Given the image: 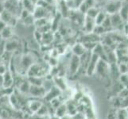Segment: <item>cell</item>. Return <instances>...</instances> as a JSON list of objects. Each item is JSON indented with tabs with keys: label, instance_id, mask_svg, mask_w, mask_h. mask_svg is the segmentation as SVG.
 Segmentation results:
<instances>
[{
	"label": "cell",
	"instance_id": "29",
	"mask_svg": "<svg viewBox=\"0 0 128 119\" xmlns=\"http://www.w3.org/2000/svg\"><path fill=\"white\" fill-rule=\"evenodd\" d=\"M7 70V68H6V65L2 63H0V74L3 75L4 73L6 72V71Z\"/></svg>",
	"mask_w": 128,
	"mask_h": 119
},
{
	"label": "cell",
	"instance_id": "21",
	"mask_svg": "<svg viewBox=\"0 0 128 119\" xmlns=\"http://www.w3.org/2000/svg\"><path fill=\"white\" fill-rule=\"evenodd\" d=\"M30 84L34 86H44L46 78L44 77H27Z\"/></svg>",
	"mask_w": 128,
	"mask_h": 119
},
{
	"label": "cell",
	"instance_id": "28",
	"mask_svg": "<svg viewBox=\"0 0 128 119\" xmlns=\"http://www.w3.org/2000/svg\"><path fill=\"white\" fill-rule=\"evenodd\" d=\"M42 36H43V33H41L39 30H38L37 29H35V31L34 33V40L36 41L37 43L38 44H42Z\"/></svg>",
	"mask_w": 128,
	"mask_h": 119
},
{
	"label": "cell",
	"instance_id": "14",
	"mask_svg": "<svg viewBox=\"0 0 128 119\" xmlns=\"http://www.w3.org/2000/svg\"><path fill=\"white\" fill-rule=\"evenodd\" d=\"M66 107H67V111H68V115L69 116H73L78 112V103L76 100L74 99H68L66 101Z\"/></svg>",
	"mask_w": 128,
	"mask_h": 119
},
{
	"label": "cell",
	"instance_id": "32",
	"mask_svg": "<svg viewBox=\"0 0 128 119\" xmlns=\"http://www.w3.org/2000/svg\"><path fill=\"white\" fill-rule=\"evenodd\" d=\"M108 0H96V6L98 5L99 3H104V4Z\"/></svg>",
	"mask_w": 128,
	"mask_h": 119
},
{
	"label": "cell",
	"instance_id": "25",
	"mask_svg": "<svg viewBox=\"0 0 128 119\" xmlns=\"http://www.w3.org/2000/svg\"><path fill=\"white\" fill-rule=\"evenodd\" d=\"M20 21H21V22L26 26H31V25H34L35 17L33 15V14H30L28 17H25L24 19L20 20Z\"/></svg>",
	"mask_w": 128,
	"mask_h": 119
},
{
	"label": "cell",
	"instance_id": "4",
	"mask_svg": "<svg viewBox=\"0 0 128 119\" xmlns=\"http://www.w3.org/2000/svg\"><path fill=\"white\" fill-rule=\"evenodd\" d=\"M95 74L101 78H107L110 75V64L104 60H100L97 64Z\"/></svg>",
	"mask_w": 128,
	"mask_h": 119
},
{
	"label": "cell",
	"instance_id": "15",
	"mask_svg": "<svg viewBox=\"0 0 128 119\" xmlns=\"http://www.w3.org/2000/svg\"><path fill=\"white\" fill-rule=\"evenodd\" d=\"M52 81H54V85L58 87L60 91H64L65 90L68 89V85L63 76H54L52 77Z\"/></svg>",
	"mask_w": 128,
	"mask_h": 119
},
{
	"label": "cell",
	"instance_id": "38",
	"mask_svg": "<svg viewBox=\"0 0 128 119\" xmlns=\"http://www.w3.org/2000/svg\"><path fill=\"white\" fill-rule=\"evenodd\" d=\"M0 119H2V118H1V116H0Z\"/></svg>",
	"mask_w": 128,
	"mask_h": 119
},
{
	"label": "cell",
	"instance_id": "18",
	"mask_svg": "<svg viewBox=\"0 0 128 119\" xmlns=\"http://www.w3.org/2000/svg\"><path fill=\"white\" fill-rule=\"evenodd\" d=\"M54 42V32L48 31L43 33L41 45H52Z\"/></svg>",
	"mask_w": 128,
	"mask_h": 119
},
{
	"label": "cell",
	"instance_id": "26",
	"mask_svg": "<svg viewBox=\"0 0 128 119\" xmlns=\"http://www.w3.org/2000/svg\"><path fill=\"white\" fill-rule=\"evenodd\" d=\"M93 33H96V34H97V35H99V36L101 37V36H103V35H104V34H106V33H108V31L104 27V26H103L102 25H96V27H95V29H94V30H93Z\"/></svg>",
	"mask_w": 128,
	"mask_h": 119
},
{
	"label": "cell",
	"instance_id": "6",
	"mask_svg": "<svg viewBox=\"0 0 128 119\" xmlns=\"http://www.w3.org/2000/svg\"><path fill=\"white\" fill-rule=\"evenodd\" d=\"M100 60V56L92 52L91 58H90V60H89V62H88V64L86 68V74L88 76H92L95 74L96 66H97V64H98Z\"/></svg>",
	"mask_w": 128,
	"mask_h": 119
},
{
	"label": "cell",
	"instance_id": "39",
	"mask_svg": "<svg viewBox=\"0 0 128 119\" xmlns=\"http://www.w3.org/2000/svg\"><path fill=\"white\" fill-rule=\"evenodd\" d=\"M19 1H22V0H19Z\"/></svg>",
	"mask_w": 128,
	"mask_h": 119
},
{
	"label": "cell",
	"instance_id": "8",
	"mask_svg": "<svg viewBox=\"0 0 128 119\" xmlns=\"http://www.w3.org/2000/svg\"><path fill=\"white\" fill-rule=\"evenodd\" d=\"M20 47V41L18 39L10 38L5 41V45H4V51L11 52V53H16L18 49Z\"/></svg>",
	"mask_w": 128,
	"mask_h": 119
},
{
	"label": "cell",
	"instance_id": "35",
	"mask_svg": "<svg viewBox=\"0 0 128 119\" xmlns=\"http://www.w3.org/2000/svg\"><path fill=\"white\" fill-rule=\"evenodd\" d=\"M85 119H95V118H85Z\"/></svg>",
	"mask_w": 128,
	"mask_h": 119
},
{
	"label": "cell",
	"instance_id": "27",
	"mask_svg": "<svg viewBox=\"0 0 128 119\" xmlns=\"http://www.w3.org/2000/svg\"><path fill=\"white\" fill-rule=\"evenodd\" d=\"M118 72H120V75L122 74H128V65L126 63L123 62H118L117 64Z\"/></svg>",
	"mask_w": 128,
	"mask_h": 119
},
{
	"label": "cell",
	"instance_id": "3",
	"mask_svg": "<svg viewBox=\"0 0 128 119\" xmlns=\"http://www.w3.org/2000/svg\"><path fill=\"white\" fill-rule=\"evenodd\" d=\"M80 56H77L74 54L71 55V57L69 58L68 64V72L71 76H75L80 69Z\"/></svg>",
	"mask_w": 128,
	"mask_h": 119
},
{
	"label": "cell",
	"instance_id": "16",
	"mask_svg": "<svg viewBox=\"0 0 128 119\" xmlns=\"http://www.w3.org/2000/svg\"><path fill=\"white\" fill-rule=\"evenodd\" d=\"M44 103V102L38 99H33V100H30L29 103H28V109L30 112L32 114H36L38 112V111L40 107L42 106V104Z\"/></svg>",
	"mask_w": 128,
	"mask_h": 119
},
{
	"label": "cell",
	"instance_id": "10",
	"mask_svg": "<svg viewBox=\"0 0 128 119\" xmlns=\"http://www.w3.org/2000/svg\"><path fill=\"white\" fill-rule=\"evenodd\" d=\"M3 84L2 88L4 89H10L14 87V74L10 68H7L6 72L3 74Z\"/></svg>",
	"mask_w": 128,
	"mask_h": 119
},
{
	"label": "cell",
	"instance_id": "34",
	"mask_svg": "<svg viewBox=\"0 0 128 119\" xmlns=\"http://www.w3.org/2000/svg\"><path fill=\"white\" fill-rule=\"evenodd\" d=\"M30 1H31L34 4V5H38V3L39 2V1H40V0H30Z\"/></svg>",
	"mask_w": 128,
	"mask_h": 119
},
{
	"label": "cell",
	"instance_id": "11",
	"mask_svg": "<svg viewBox=\"0 0 128 119\" xmlns=\"http://www.w3.org/2000/svg\"><path fill=\"white\" fill-rule=\"evenodd\" d=\"M47 90L44 86H34L31 85L30 89L29 96L34 97V98H43L46 94Z\"/></svg>",
	"mask_w": 128,
	"mask_h": 119
},
{
	"label": "cell",
	"instance_id": "5",
	"mask_svg": "<svg viewBox=\"0 0 128 119\" xmlns=\"http://www.w3.org/2000/svg\"><path fill=\"white\" fill-rule=\"evenodd\" d=\"M112 21V25L114 30H120V31L124 32V28L126 25V21L122 18V17L120 16V13L117 14H114L110 15Z\"/></svg>",
	"mask_w": 128,
	"mask_h": 119
},
{
	"label": "cell",
	"instance_id": "22",
	"mask_svg": "<svg viewBox=\"0 0 128 119\" xmlns=\"http://www.w3.org/2000/svg\"><path fill=\"white\" fill-rule=\"evenodd\" d=\"M22 3L23 9L30 11L31 14H33V13L34 12L35 8H36V6H37L36 5H34L30 0H22Z\"/></svg>",
	"mask_w": 128,
	"mask_h": 119
},
{
	"label": "cell",
	"instance_id": "2",
	"mask_svg": "<svg viewBox=\"0 0 128 119\" xmlns=\"http://www.w3.org/2000/svg\"><path fill=\"white\" fill-rule=\"evenodd\" d=\"M122 5V1L120 0H108L102 10H104L108 15L120 13Z\"/></svg>",
	"mask_w": 128,
	"mask_h": 119
},
{
	"label": "cell",
	"instance_id": "13",
	"mask_svg": "<svg viewBox=\"0 0 128 119\" xmlns=\"http://www.w3.org/2000/svg\"><path fill=\"white\" fill-rule=\"evenodd\" d=\"M71 52L72 54L80 57L87 52V49L84 46L83 43L80 41H76L71 46Z\"/></svg>",
	"mask_w": 128,
	"mask_h": 119
},
{
	"label": "cell",
	"instance_id": "37",
	"mask_svg": "<svg viewBox=\"0 0 128 119\" xmlns=\"http://www.w3.org/2000/svg\"><path fill=\"white\" fill-rule=\"evenodd\" d=\"M2 87H0V89H2Z\"/></svg>",
	"mask_w": 128,
	"mask_h": 119
},
{
	"label": "cell",
	"instance_id": "30",
	"mask_svg": "<svg viewBox=\"0 0 128 119\" xmlns=\"http://www.w3.org/2000/svg\"><path fill=\"white\" fill-rule=\"evenodd\" d=\"M6 25H7V24L5 22V21H3L1 18H0V32H1Z\"/></svg>",
	"mask_w": 128,
	"mask_h": 119
},
{
	"label": "cell",
	"instance_id": "17",
	"mask_svg": "<svg viewBox=\"0 0 128 119\" xmlns=\"http://www.w3.org/2000/svg\"><path fill=\"white\" fill-rule=\"evenodd\" d=\"M14 37V27L10 25H6L1 32H0V37L4 41L12 38Z\"/></svg>",
	"mask_w": 128,
	"mask_h": 119
},
{
	"label": "cell",
	"instance_id": "19",
	"mask_svg": "<svg viewBox=\"0 0 128 119\" xmlns=\"http://www.w3.org/2000/svg\"><path fill=\"white\" fill-rule=\"evenodd\" d=\"M67 114H68V111H67V107H66L65 103L61 104L59 107H57L55 110L54 115L60 118L64 117L65 115H67Z\"/></svg>",
	"mask_w": 128,
	"mask_h": 119
},
{
	"label": "cell",
	"instance_id": "20",
	"mask_svg": "<svg viewBox=\"0 0 128 119\" xmlns=\"http://www.w3.org/2000/svg\"><path fill=\"white\" fill-rule=\"evenodd\" d=\"M52 19L48 18V17H42V18H38L35 19L34 21V26L36 27V29L43 27V26L47 25L48 24H51Z\"/></svg>",
	"mask_w": 128,
	"mask_h": 119
},
{
	"label": "cell",
	"instance_id": "7",
	"mask_svg": "<svg viewBox=\"0 0 128 119\" xmlns=\"http://www.w3.org/2000/svg\"><path fill=\"white\" fill-rule=\"evenodd\" d=\"M61 94H62V91H60L57 87H56L55 85H54L52 87H50V89L47 91L46 94L45 95V96L43 97V101L44 103H50L52 99H54L55 98H57L59 97Z\"/></svg>",
	"mask_w": 128,
	"mask_h": 119
},
{
	"label": "cell",
	"instance_id": "36",
	"mask_svg": "<svg viewBox=\"0 0 128 119\" xmlns=\"http://www.w3.org/2000/svg\"><path fill=\"white\" fill-rule=\"evenodd\" d=\"M126 37H127V38H128V31L126 32Z\"/></svg>",
	"mask_w": 128,
	"mask_h": 119
},
{
	"label": "cell",
	"instance_id": "1",
	"mask_svg": "<svg viewBox=\"0 0 128 119\" xmlns=\"http://www.w3.org/2000/svg\"><path fill=\"white\" fill-rule=\"evenodd\" d=\"M4 6L6 10L10 11L11 14L17 16L19 18L22 11L23 10V6L22 1L19 0H4Z\"/></svg>",
	"mask_w": 128,
	"mask_h": 119
},
{
	"label": "cell",
	"instance_id": "9",
	"mask_svg": "<svg viewBox=\"0 0 128 119\" xmlns=\"http://www.w3.org/2000/svg\"><path fill=\"white\" fill-rule=\"evenodd\" d=\"M33 15L34 16L35 19L38 18H42V17H48V18L52 19V12L50 11L48 9L43 7L42 6H37L35 8V10L33 13Z\"/></svg>",
	"mask_w": 128,
	"mask_h": 119
},
{
	"label": "cell",
	"instance_id": "31",
	"mask_svg": "<svg viewBox=\"0 0 128 119\" xmlns=\"http://www.w3.org/2000/svg\"><path fill=\"white\" fill-rule=\"evenodd\" d=\"M6 9H5V6H4V0H3V1L0 2V14H1Z\"/></svg>",
	"mask_w": 128,
	"mask_h": 119
},
{
	"label": "cell",
	"instance_id": "12",
	"mask_svg": "<svg viewBox=\"0 0 128 119\" xmlns=\"http://www.w3.org/2000/svg\"><path fill=\"white\" fill-rule=\"evenodd\" d=\"M96 24L95 19L85 15L84 20V23H83V26H82L84 33H92L96 27Z\"/></svg>",
	"mask_w": 128,
	"mask_h": 119
},
{
	"label": "cell",
	"instance_id": "33",
	"mask_svg": "<svg viewBox=\"0 0 128 119\" xmlns=\"http://www.w3.org/2000/svg\"><path fill=\"white\" fill-rule=\"evenodd\" d=\"M3 75L0 74V87H2V84H3Z\"/></svg>",
	"mask_w": 128,
	"mask_h": 119
},
{
	"label": "cell",
	"instance_id": "23",
	"mask_svg": "<svg viewBox=\"0 0 128 119\" xmlns=\"http://www.w3.org/2000/svg\"><path fill=\"white\" fill-rule=\"evenodd\" d=\"M101 10V9L99 8L98 6H92L90 7L88 10H87L85 15L90 17H92V18H96V16L98 15V14L100 13V11Z\"/></svg>",
	"mask_w": 128,
	"mask_h": 119
},
{
	"label": "cell",
	"instance_id": "24",
	"mask_svg": "<svg viewBox=\"0 0 128 119\" xmlns=\"http://www.w3.org/2000/svg\"><path fill=\"white\" fill-rule=\"evenodd\" d=\"M108 14L106 13L104 10H101L100 11V13L98 14V15L96 16V17L95 18V21H96V25H102L103 22L104 21V20L106 19V17H108Z\"/></svg>",
	"mask_w": 128,
	"mask_h": 119
}]
</instances>
